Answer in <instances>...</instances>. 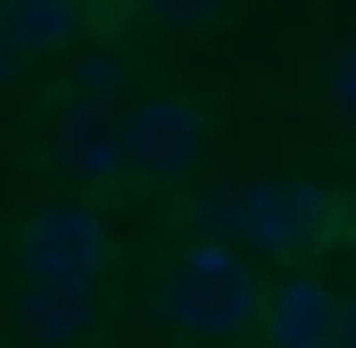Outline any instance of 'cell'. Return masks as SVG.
Here are the masks:
<instances>
[{
	"instance_id": "1",
	"label": "cell",
	"mask_w": 356,
	"mask_h": 348,
	"mask_svg": "<svg viewBox=\"0 0 356 348\" xmlns=\"http://www.w3.org/2000/svg\"><path fill=\"white\" fill-rule=\"evenodd\" d=\"M257 315H266V282H257V265H249L241 241L207 232L158 282V324L182 332V340H241V332H257Z\"/></svg>"
},
{
	"instance_id": "2",
	"label": "cell",
	"mask_w": 356,
	"mask_h": 348,
	"mask_svg": "<svg viewBox=\"0 0 356 348\" xmlns=\"http://www.w3.org/2000/svg\"><path fill=\"white\" fill-rule=\"evenodd\" d=\"M224 224L257 258H307L332 241V191L315 174H257L224 199Z\"/></svg>"
},
{
	"instance_id": "3",
	"label": "cell",
	"mask_w": 356,
	"mask_h": 348,
	"mask_svg": "<svg viewBox=\"0 0 356 348\" xmlns=\"http://www.w3.org/2000/svg\"><path fill=\"white\" fill-rule=\"evenodd\" d=\"M108 249H116V232H108V216L83 207V199H50V207H33L25 216V232H17V274H50V282H108Z\"/></svg>"
},
{
	"instance_id": "4",
	"label": "cell",
	"mask_w": 356,
	"mask_h": 348,
	"mask_svg": "<svg viewBox=\"0 0 356 348\" xmlns=\"http://www.w3.org/2000/svg\"><path fill=\"white\" fill-rule=\"evenodd\" d=\"M207 150V108L191 91H133L124 100V166L133 174H182Z\"/></svg>"
},
{
	"instance_id": "5",
	"label": "cell",
	"mask_w": 356,
	"mask_h": 348,
	"mask_svg": "<svg viewBox=\"0 0 356 348\" xmlns=\"http://www.w3.org/2000/svg\"><path fill=\"white\" fill-rule=\"evenodd\" d=\"M8 307H17V324H25V340H33V348H83L91 332H99V290H91V282L17 274Z\"/></svg>"
},
{
	"instance_id": "6",
	"label": "cell",
	"mask_w": 356,
	"mask_h": 348,
	"mask_svg": "<svg viewBox=\"0 0 356 348\" xmlns=\"http://www.w3.org/2000/svg\"><path fill=\"white\" fill-rule=\"evenodd\" d=\"M257 340L266 348H332L340 340V290L323 274H290L266 290V315H257Z\"/></svg>"
},
{
	"instance_id": "7",
	"label": "cell",
	"mask_w": 356,
	"mask_h": 348,
	"mask_svg": "<svg viewBox=\"0 0 356 348\" xmlns=\"http://www.w3.org/2000/svg\"><path fill=\"white\" fill-rule=\"evenodd\" d=\"M58 166L75 182H116L124 166V108H58Z\"/></svg>"
},
{
	"instance_id": "8",
	"label": "cell",
	"mask_w": 356,
	"mask_h": 348,
	"mask_svg": "<svg viewBox=\"0 0 356 348\" xmlns=\"http://www.w3.org/2000/svg\"><path fill=\"white\" fill-rule=\"evenodd\" d=\"M0 33L25 50V58H50L83 33V0H0Z\"/></svg>"
},
{
	"instance_id": "9",
	"label": "cell",
	"mask_w": 356,
	"mask_h": 348,
	"mask_svg": "<svg viewBox=\"0 0 356 348\" xmlns=\"http://www.w3.org/2000/svg\"><path fill=\"white\" fill-rule=\"evenodd\" d=\"M124 100H133V67H124L116 50L83 58V67L58 84V108H124Z\"/></svg>"
},
{
	"instance_id": "10",
	"label": "cell",
	"mask_w": 356,
	"mask_h": 348,
	"mask_svg": "<svg viewBox=\"0 0 356 348\" xmlns=\"http://www.w3.org/2000/svg\"><path fill=\"white\" fill-rule=\"evenodd\" d=\"M149 25H166V33H199V25H216V17H232L241 0H133Z\"/></svg>"
},
{
	"instance_id": "11",
	"label": "cell",
	"mask_w": 356,
	"mask_h": 348,
	"mask_svg": "<svg viewBox=\"0 0 356 348\" xmlns=\"http://www.w3.org/2000/svg\"><path fill=\"white\" fill-rule=\"evenodd\" d=\"M323 100H332V116H340V125H356V42L332 58V75H323Z\"/></svg>"
},
{
	"instance_id": "12",
	"label": "cell",
	"mask_w": 356,
	"mask_h": 348,
	"mask_svg": "<svg viewBox=\"0 0 356 348\" xmlns=\"http://www.w3.org/2000/svg\"><path fill=\"white\" fill-rule=\"evenodd\" d=\"M340 348H356V290H340Z\"/></svg>"
},
{
	"instance_id": "13",
	"label": "cell",
	"mask_w": 356,
	"mask_h": 348,
	"mask_svg": "<svg viewBox=\"0 0 356 348\" xmlns=\"http://www.w3.org/2000/svg\"><path fill=\"white\" fill-rule=\"evenodd\" d=\"M17 58H25V50H17V42H8V33H0V84H8V75H17Z\"/></svg>"
},
{
	"instance_id": "14",
	"label": "cell",
	"mask_w": 356,
	"mask_h": 348,
	"mask_svg": "<svg viewBox=\"0 0 356 348\" xmlns=\"http://www.w3.org/2000/svg\"><path fill=\"white\" fill-rule=\"evenodd\" d=\"M332 348H340V340H332Z\"/></svg>"
}]
</instances>
